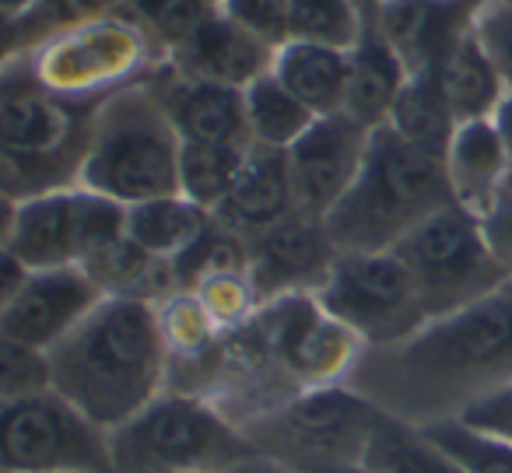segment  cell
<instances>
[{"label": "cell", "instance_id": "6da1fadb", "mask_svg": "<svg viewBox=\"0 0 512 473\" xmlns=\"http://www.w3.org/2000/svg\"><path fill=\"white\" fill-rule=\"evenodd\" d=\"M512 382V277L481 302L428 319L390 347H365L348 386L414 428L453 421Z\"/></svg>", "mask_w": 512, "mask_h": 473}, {"label": "cell", "instance_id": "7a4b0ae2", "mask_svg": "<svg viewBox=\"0 0 512 473\" xmlns=\"http://www.w3.org/2000/svg\"><path fill=\"white\" fill-rule=\"evenodd\" d=\"M172 347L158 302L106 295L50 351V382L88 421L116 431L165 393Z\"/></svg>", "mask_w": 512, "mask_h": 473}, {"label": "cell", "instance_id": "3957f363", "mask_svg": "<svg viewBox=\"0 0 512 473\" xmlns=\"http://www.w3.org/2000/svg\"><path fill=\"white\" fill-rule=\"evenodd\" d=\"M102 102L46 88L25 57L0 64V193L4 204L81 186Z\"/></svg>", "mask_w": 512, "mask_h": 473}, {"label": "cell", "instance_id": "277c9868", "mask_svg": "<svg viewBox=\"0 0 512 473\" xmlns=\"http://www.w3.org/2000/svg\"><path fill=\"white\" fill-rule=\"evenodd\" d=\"M449 204L456 200L446 162L414 148L393 127H379L362 172L323 225L337 253H386Z\"/></svg>", "mask_w": 512, "mask_h": 473}, {"label": "cell", "instance_id": "5b68a950", "mask_svg": "<svg viewBox=\"0 0 512 473\" xmlns=\"http://www.w3.org/2000/svg\"><path fill=\"white\" fill-rule=\"evenodd\" d=\"M179 141L155 88L144 81L120 88L99 106L81 186L123 207L179 193Z\"/></svg>", "mask_w": 512, "mask_h": 473}, {"label": "cell", "instance_id": "8992f818", "mask_svg": "<svg viewBox=\"0 0 512 473\" xmlns=\"http://www.w3.org/2000/svg\"><path fill=\"white\" fill-rule=\"evenodd\" d=\"M109 449L113 473H225L256 452L228 414L186 389H165L109 431Z\"/></svg>", "mask_w": 512, "mask_h": 473}, {"label": "cell", "instance_id": "52a82bcc", "mask_svg": "<svg viewBox=\"0 0 512 473\" xmlns=\"http://www.w3.org/2000/svg\"><path fill=\"white\" fill-rule=\"evenodd\" d=\"M379 407L348 382L306 389L267 414L242 424L256 452L274 456L295 470L327 463H362Z\"/></svg>", "mask_w": 512, "mask_h": 473}, {"label": "cell", "instance_id": "ba28073f", "mask_svg": "<svg viewBox=\"0 0 512 473\" xmlns=\"http://www.w3.org/2000/svg\"><path fill=\"white\" fill-rule=\"evenodd\" d=\"M393 253L407 263L428 319L481 302L509 281L477 214L449 204L425 218Z\"/></svg>", "mask_w": 512, "mask_h": 473}, {"label": "cell", "instance_id": "9c48e42d", "mask_svg": "<svg viewBox=\"0 0 512 473\" xmlns=\"http://www.w3.org/2000/svg\"><path fill=\"white\" fill-rule=\"evenodd\" d=\"M127 235V207L85 186L8 204L4 253L29 270L85 267Z\"/></svg>", "mask_w": 512, "mask_h": 473}, {"label": "cell", "instance_id": "30bf717a", "mask_svg": "<svg viewBox=\"0 0 512 473\" xmlns=\"http://www.w3.org/2000/svg\"><path fill=\"white\" fill-rule=\"evenodd\" d=\"M327 316L348 326L362 347H390L428 323L407 263L386 253H337L327 281L313 291Z\"/></svg>", "mask_w": 512, "mask_h": 473}, {"label": "cell", "instance_id": "8fae6325", "mask_svg": "<svg viewBox=\"0 0 512 473\" xmlns=\"http://www.w3.org/2000/svg\"><path fill=\"white\" fill-rule=\"evenodd\" d=\"M11 57H25L46 88L81 102H106L109 95L144 81L162 64L148 39L120 15L60 32L36 50Z\"/></svg>", "mask_w": 512, "mask_h": 473}, {"label": "cell", "instance_id": "7c38bea8", "mask_svg": "<svg viewBox=\"0 0 512 473\" xmlns=\"http://www.w3.org/2000/svg\"><path fill=\"white\" fill-rule=\"evenodd\" d=\"M4 473H113L109 431L88 421L57 389L4 400L0 410Z\"/></svg>", "mask_w": 512, "mask_h": 473}, {"label": "cell", "instance_id": "4fadbf2b", "mask_svg": "<svg viewBox=\"0 0 512 473\" xmlns=\"http://www.w3.org/2000/svg\"><path fill=\"white\" fill-rule=\"evenodd\" d=\"M369 144L372 130L355 116H316L313 127L285 151L299 211L309 218H327L362 172Z\"/></svg>", "mask_w": 512, "mask_h": 473}, {"label": "cell", "instance_id": "5bb4252c", "mask_svg": "<svg viewBox=\"0 0 512 473\" xmlns=\"http://www.w3.org/2000/svg\"><path fill=\"white\" fill-rule=\"evenodd\" d=\"M106 298L85 267L29 270L25 284L0 302V340L50 354Z\"/></svg>", "mask_w": 512, "mask_h": 473}, {"label": "cell", "instance_id": "9a60e30c", "mask_svg": "<svg viewBox=\"0 0 512 473\" xmlns=\"http://www.w3.org/2000/svg\"><path fill=\"white\" fill-rule=\"evenodd\" d=\"M337 246L323 218L292 214L246 242V274L260 305L281 295H313L327 281Z\"/></svg>", "mask_w": 512, "mask_h": 473}, {"label": "cell", "instance_id": "2e32d148", "mask_svg": "<svg viewBox=\"0 0 512 473\" xmlns=\"http://www.w3.org/2000/svg\"><path fill=\"white\" fill-rule=\"evenodd\" d=\"M484 0H379L372 29L404 60L407 74L439 71L474 32Z\"/></svg>", "mask_w": 512, "mask_h": 473}, {"label": "cell", "instance_id": "e0dca14e", "mask_svg": "<svg viewBox=\"0 0 512 473\" xmlns=\"http://www.w3.org/2000/svg\"><path fill=\"white\" fill-rule=\"evenodd\" d=\"M148 85L162 99L165 113H169L183 144H235V148L253 144L242 88L186 78L165 60L148 74Z\"/></svg>", "mask_w": 512, "mask_h": 473}, {"label": "cell", "instance_id": "ac0fdd59", "mask_svg": "<svg viewBox=\"0 0 512 473\" xmlns=\"http://www.w3.org/2000/svg\"><path fill=\"white\" fill-rule=\"evenodd\" d=\"M274 53H278V46H271L256 32L242 29L239 22L214 11L165 64L176 67L186 78L211 81V85L225 88H249L256 78L271 74Z\"/></svg>", "mask_w": 512, "mask_h": 473}, {"label": "cell", "instance_id": "d6986e66", "mask_svg": "<svg viewBox=\"0 0 512 473\" xmlns=\"http://www.w3.org/2000/svg\"><path fill=\"white\" fill-rule=\"evenodd\" d=\"M299 214L292 190V172H288V155L278 148L253 144L242 162V172L235 179L225 204L214 211V218L235 232L239 239H256L267 228L281 225L285 218Z\"/></svg>", "mask_w": 512, "mask_h": 473}, {"label": "cell", "instance_id": "ffe728a7", "mask_svg": "<svg viewBox=\"0 0 512 473\" xmlns=\"http://www.w3.org/2000/svg\"><path fill=\"white\" fill-rule=\"evenodd\" d=\"M442 162H446L453 200L477 218H484L512 190L509 151L495 120L460 123Z\"/></svg>", "mask_w": 512, "mask_h": 473}, {"label": "cell", "instance_id": "44dd1931", "mask_svg": "<svg viewBox=\"0 0 512 473\" xmlns=\"http://www.w3.org/2000/svg\"><path fill=\"white\" fill-rule=\"evenodd\" d=\"M271 74L316 116L344 113L348 102V74H351V50L334 46L302 43L288 39L274 53Z\"/></svg>", "mask_w": 512, "mask_h": 473}, {"label": "cell", "instance_id": "7402d4cb", "mask_svg": "<svg viewBox=\"0 0 512 473\" xmlns=\"http://www.w3.org/2000/svg\"><path fill=\"white\" fill-rule=\"evenodd\" d=\"M407 85V67L390 50L376 29H365L358 46L351 50V74H348V102L344 113L355 116L369 130H379L390 123V113L397 106V95Z\"/></svg>", "mask_w": 512, "mask_h": 473}, {"label": "cell", "instance_id": "603a6c76", "mask_svg": "<svg viewBox=\"0 0 512 473\" xmlns=\"http://www.w3.org/2000/svg\"><path fill=\"white\" fill-rule=\"evenodd\" d=\"M211 221V211L176 193V197H158L127 207V239L137 242L155 260L176 263L179 256H186L204 239Z\"/></svg>", "mask_w": 512, "mask_h": 473}, {"label": "cell", "instance_id": "cb8c5ba5", "mask_svg": "<svg viewBox=\"0 0 512 473\" xmlns=\"http://www.w3.org/2000/svg\"><path fill=\"white\" fill-rule=\"evenodd\" d=\"M442 92L449 99L456 123H474V120H495V113L502 109V102L509 99L498 67L491 64L488 50L481 46L477 32H470L449 60L439 67Z\"/></svg>", "mask_w": 512, "mask_h": 473}, {"label": "cell", "instance_id": "d4e9b609", "mask_svg": "<svg viewBox=\"0 0 512 473\" xmlns=\"http://www.w3.org/2000/svg\"><path fill=\"white\" fill-rule=\"evenodd\" d=\"M386 127H393L414 148L428 151L435 158H446L460 123H456L446 92H442L439 71L407 74V85L397 95V106H393Z\"/></svg>", "mask_w": 512, "mask_h": 473}, {"label": "cell", "instance_id": "484cf974", "mask_svg": "<svg viewBox=\"0 0 512 473\" xmlns=\"http://www.w3.org/2000/svg\"><path fill=\"white\" fill-rule=\"evenodd\" d=\"M372 473H463L421 428L379 410L362 452Z\"/></svg>", "mask_w": 512, "mask_h": 473}, {"label": "cell", "instance_id": "4316f807", "mask_svg": "<svg viewBox=\"0 0 512 473\" xmlns=\"http://www.w3.org/2000/svg\"><path fill=\"white\" fill-rule=\"evenodd\" d=\"M116 11L120 0H32L22 15L4 22V57L29 53L60 32L95 25L102 18H113Z\"/></svg>", "mask_w": 512, "mask_h": 473}, {"label": "cell", "instance_id": "83f0119b", "mask_svg": "<svg viewBox=\"0 0 512 473\" xmlns=\"http://www.w3.org/2000/svg\"><path fill=\"white\" fill-rule=\"evenodd\" d=\"M242 99H246L249 137H253V144H264V148L288 151L316 120L313 109L302 106L274 74H264L249 88H242Z\"/></svg>", "mask_w": 512, "mask_h": 473}, {"label": "cell", "instance_id": "f1b7e54d", "mask_svg": "<svg viewBox=\"0 0 512 473\" xmlns=\"http://www.w3.org/2000/svg\"><path fill=\"white\" fill-rule=\"evenodd\" d=\"M214 11L218 0H120L116 15L148 39L158 60H169Z\"/></svg>", "mask_w": 512, "mask_h": 473}, {"label": "cell", "instance_id": "f546056e", "mask_svg": "<svg viewBox=\"0 0 512 473\" xmlns=\"http://www.w3.org/2000/svg\"><path fill=\"white\" fill-rule=\"evenodd\" d=\"M249 148H235V144H183V155H179V193L214 214L225 204L228 193H232Z\"/></svg>", "mask_w": 512, "mask_h": 473}, {"label": "cell", "instance_id": "4dcf8cb0", "mask_svg": "<svg viewBox=\"0 0 512 473\" xmlns=\"http://www.w3.org/2000/svg\"><path fill=\"white\" fill-rule=\"evenodd\" d=\"M369 29V15L358 0H292L288 8V39L355 50Z\"/></svg>", "mask_w": 512, "mask_h": 473}, {"label": "cell", "instance_id": "1f68e13d", "mask_svg": "<svg viewBox=\"0 0 512 473\" xmlns=\"http://www.w3.org/2000/svg\"><path fill=\"white\" fill-rule=\"evenodd\" d=\"M463 473H512V442L488 431L470 428L467 421H439L421 428Z\"/></svg>", "mask_w": 512, "mask_h": 473}, {"label": "cell", "instance_id": "d6a6232c", "mask_svg": "<svg viewBox=\"0 0 512 473\" xmlns=\"http://www.w3.org/2000/svg\"><path fill=\"white\" fill-rule=\"evenodd\" d=\"M53 389L50 382V354L22 347L15 340H0V393L4 400H22V396Z\"/></svg>", "mask_w": 512, "mask_h": 473}, {"label": "cell", "instance_id": "836d02e7", "mask_svg": "<svg viewBox=\"0 0 512 473\" xmlns=\"http://www.w3.org/2000/svg\"><path fill=\"white\" fill-rule=\"evenodd\" d=\"M474 32L512 95V0H484Z\"/></svg>", "mask_w": 512, "mask_h": 473}, {"label": "cell", "instance_id": "e575fe53", "mask_svg": "<svg viewBox=\"0 0 512 473\" xmlns=\"http://www.w3.org/2000/svg\"><path fill=\"white\" fill-rule=\"evenodd\" d=\"M288 8H292V0H218L221 15L256 32L271 46L288 43Z\"/></svg>", "mask_w": 512, "mask_h": 473}, {"label": "cell", "instance_id": "d590c367", "mask_svg": "<svg viewBox=\"0 0 512 473\" xmlns=\"http://www.w3.org/2000/svg\"><path fill=\"white\" fill-rule=\"evenodd\" d=\"M460 421H467L477 431H488V435L512 442V382H505L502 389H495L491 396L477 400L474 407H467L460 414Z\"/></svg>", "mask_w": 512, "mask_h": 473}, {"label": "cell", "instance_id": "8d00e7d4", "mask_svg": "<svg viewBox=\"0 0 512 473\" xmlns=\"http://www.w3.org/2000/svg\"><path fill=\"white\" fill-rule=\"evenodd\" d=\"M481 225H484V235H488V246L495 249L498 263H502L512 277V190L484 214Z\"/></svg>", "mask_w": 512, "mask_h": 473}, {"label": "cell", "instance_id": "74e56055", "mask_svg": "<svg viewBox=\"0 0 512 473\" xmlns=\"http://www.w3.org/2000/svg\"><path fill=\"white\" fill-rule=\"evenodd\" d=\"M225 473H299V470L288 466V463H281V459H274V456H264V452H253V456H246L235 466H228Z\"/></svg>", "mask_w": 512, "mask_h": 473}, {"label": "cell", "instance_id": "f35d334b", "mask_svg": "<svg viewBox=\"0 0 512 473\" xmlns=\"http://www.w3.org/2000/svg\"><path fill=\"white\" fill-rule=\"evenodd\" d=\"M495 123H498V130H502L505 151H509V176H512V95L502 102V109L495 113Z\"/></svg>", "mask_w": 512, "mask_h": 473}, {"label": "cell", "instance_id": "ab89813d", "mask_svg": "<svg viewBox=\"0 0 512 473\" xmlns=\"http://www.w3.org/2000/svg\"><path fill=\"white\" fill-rule=\"evenodd\" d=\"M299 473H372V470L362 463H327V466H309V470Z\"/></svg>", "mask_w": 512, "mask_h": 473}, {"label": "cell", "instance_id": "60d3db41", "mask_svg": "<svg viewBox=\"0 0 512 473\" xmlns=\"http://www.w3.org/2000/svg\"><path fill=\"white\" fill-rule=\"evenodd\" d=\"M32 0H0V15H4V22H8V18H18L22 15L25 8H29Z\"/></svg>", "mask_w": 512, "mask_h": 473}, {"label": "cell", "instance_id": "b9f144b4", "mask_svg": "<svg viewBox=\"0 0 512 473\" xmlns=\"http://www.w3.org/2000/svg\"><path fill=\"white\" fill-rule=\"evenodd\" d=\"M362 4V11L369 15V25H372V18H376V8H379V0H358Z\"/></svg>", "mask_w": 512, "mask_h": 473}]
</instances>
